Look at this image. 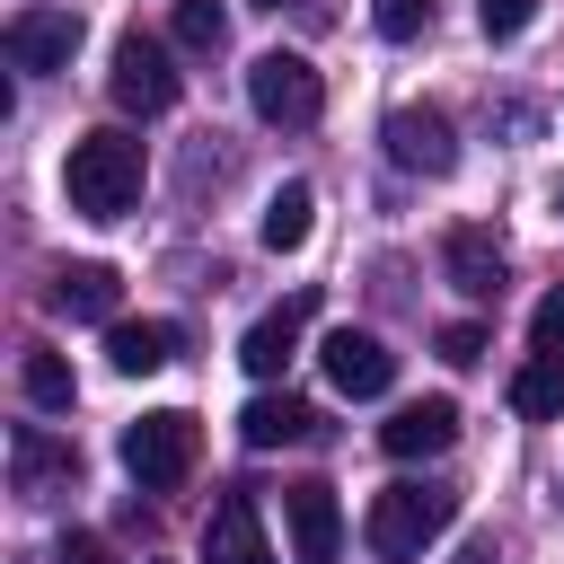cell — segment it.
<instances>
[{
    "mask_svg": "<svg viewBox=\"0 0 564 564\" xmlns=\"http://www.w3.org/2000/svg\"><path fill=\"white\" fill-rule=\"evenodd\" d=\"M317 432V414L300 405V397H256L247 414H238V441L247 449H291V441H308Z\"/></svg>",
    "mask_w": 564,
    "mask_h": 564,
    "instance_id": "cell-17",
    "label": "cell"
},
{
    "mask_svg": "<svg viewBox=\"0 0 564 564\" xmlns=\"http://www.w3.org/2000/svg\"><path fill=\"white\" fill-rule=\"evenodd\" d=\"M256 9H282V0H256Z\"/></svg>",
    "mask_w": 564,
    "mask_h": 564,
    "instance_id": "cell-28",
    "label": "cell"
},
{
    "mask_svg": "<svg viewBox=\"0 0 564 564\" xmlns=\"http://www.w3.org/2000/svg\"><path fill=\"white\" fill-rule=\"evenodd\" d=\"M449 441H458V405L449 397H414V405H397L379 423V449L388 458H441Z\"/></svg>",
    "mask_w": 564,
    "mask_h": 564,
    "instance_id": "cell-12",
    "label": "cell"
},
{
    "mask_svg": "<svg viewBox=\"0 0 564 564\" xmlns=\"http://www.w3.org/2000/svg\"><path fill=\"white\" fill-rule=\"evenodd\" d=\"M441 361H449V370H476V361H485V326H476V317L441 326Z\"/></svg>",
    "mask_w": 564,
    "mask_h": 564,
    "instance_id": "cell-25",
    "label": "cell"
},
{
    "mask_svg": "<svg viewBox=\"0 0 564 564\" xmlns=\"http://www.w3.org/2000/svg\"><path fill=\"white\" fill-rule=\"evenodd\" d=\"M203 564H282L264 546V520H256V494H220L212 520H203Z\"/></svg>",
    "mask_w": 564,
    "mask_h": 564,
    "instance_id": "cell-11",
    "label": "cell"
},
{
    "mask_svg": "<svg viewBox=\"0 0 564 564\" xmlns=\"http://www.w3.org/2000/svg\"><path fill=\"white\" fill-rule=\"evenodd\" d=\"M247 106H256L264 123L300 132V123L326 115V79L308 70V53H256V62H247Z\"/></svg>",
    "mask_w": 564,
    "mask_h": 564,
    "instance_id": "cell-4",
    "label": "cell"
},
{
    "mask_svg": "<svg viewBox=\"0 0 564 564\" xmlns=\"http://www.w3.org/2000/svg\"><path fill=\"white\" fill-rule=\"evenodd\" d=\"M194 458H203V432H194L185 405H150V414L123 432V467H132L141 494H176V485L194 476Z\"/></svg>",
    "mask_w": 564,
    "mask_h": 564,
    "instance_id": "cell-3",
    "label": "cell"
},
{
    "mask_svg": "<svg viewBox=\"0 0 564 564\" xmlns=\"http://www.w3.org/2000/svg\"><path fill=\"white\" fill-rule=\"evenodd\" d=\"M308 220H317V194L291 176V185H273V194H264V220H256V229H264V247H273V256H291V247H308Z\"/></svg>",
    "mask_w": 564,
    "mask_h": 564,
    "instance_id": "cell-19",
    "label": "cell"
},
{
    "mask_svg": "<svg viewBox=\"0 0 564 564\" xmlns=\"http://www.w3.org/2000/svg\"><path fill=\"white\" fill-rule=\"evenodd\" d=\"M317 361H326L335 397H388V388H397V352H388L379 335H361V326H335V335L317 344Z\"/></svg>",
    "mask_w": 564,
    "mask_h": 564,
    "instance_id": "cell-9",
    "label": "cell"
},
{
    "mask_svg": "<svg viewBox=\"0 0 564 564\" xmlns=\"http://www.w3.org/2000/svg\"><path fill=\"white\" fill-rule=\"evenodd\" d=\"M62 194L79 220H123L141 203V141L132 132H79L62 159Z\"/></svg>",
    "mask_w": 564,
    "mask_h": 564,
    "instance_id": "cell-1",
    "label": "cell"
},
{
    "mask_svg": "<svg viewBox=\"0 0 564 564\" xmlns=\"http://www.w3.org/2000/svg\"><path fill=\"white\" fill-rule=\"evenodd\" d=\"M9 485H18V502H62L79 485V449L44 423H18L9 432Z\"/></svg>",
    "mask_w": 564,
    "mask_h": 564,
    "instance_id": "cell-6",
    "label": "cell"
},
{
    "mask_svg": "<svg viewBox=\"0 0 564 564\" xmlns=\"http://www.w3.org/2000/svg\"><path fill=\"white\" fill-rule=\"evenodd\" d=\"M529 18H538V0H476V26H485L494 44H511Z\"/></svg>",
    "mask_w": 564,
    "mask_h": 564,
    "instance_id": "cell-23",
    "label": "cell"
},
{
    "mask_svg": "<svg viewBox=\"0 0 564 564\" xmlns=\"http://www.w3.org/2000/svg\"><path fill=\"white\" fill-rule=\"evenodd\" d=\"M53 564H115V555H106V538H97V529H62Z\"/></svg>",
    "mask_w": 564,
    "mask_h": 564,
    "instance_id": "cell-26",
    "label": "cell"
},
{
    "mask_svg": "<svg viewBox=\"0 0 564 564\" xmlns=\"http://www.w3.org/2000/svg\"><path fill=\"white\" fill-rule=\"evenodd\" d=\"M529 352H564V282L529 308Z\"/></svg>",
    "mask_w": 564,
    "mask_h": 564,
    "instance_id": "cell-24",
    "label": "cell"
},
{
    "mask_svg": "<svg viewBox=\"0 0 564 564\" xmlns=\"http://www.w3.org/2000/svg\"><path fill=\"white\" fill-rule=\"evenodd\" d=\"M458 520V494L449 485H388V494H370V511H361V546L379 555V564H423V546L441 538Z\"/></svg>",
    "mask_w": 564,
    "mask_h": 564,
    "instance_id": "cell-2",
    "label": "cell"
},
{
    "mask_svg": "<svg viewBox=\"0 0 564 564\" xmlns=\"http://www.w3.org/2000/svg\"><path fill=\"white\" fill-rule=\"evenodd\" d=\"M370 26H379L388 44H414V35L432 26V0H370Z\"/></svg>",
    "mask_w": 564,
    "mask_h": 564,
    "instance_id": "cell-22",
    "label": "cell"
},
{
    "mask_svg": "<svg viewBox=\"0 0 564 564\" xmlns=\"http://www.w3.org/2000/svg\"><path fill=\"white\" fill-rule=\"evenodd\" d=\"M106 361H115L123 379H150V370L176 361V326H167V317H115V326H106Z\"/></svg>",
    "mask_w": 564,
    "mask_h": 564,
    "instance_id": "cell-15",
    "label": "cell"
},
{
    "mask_svg": "<svg viewBox=\"0 0 564 564\" xmlns=\"http://www.w3.org/2000/svg\"><path fill=\"white\" fill-rule=\"evenodd\" d=\"M106 88H115L123 115H167V106H176V62H167V44H159V35H115Z\"/></svg>",
    "mask_w": 564,
    "mask_h": 564,
    "instance_id": "cell-5",
    "label": "cell"
},
{
    "mask_svg": "<svg viewBox=\"0 0 564 564\" xmlns=\"http://www.w3.org/2000/svg\"><path fill=\"white\" fill-rule=\"evenodd\" d=\"M511 405H520L529 423H564V352H529V361L511 370Z\"/></svg>",
    "mask_w": 564,
    "mask_h": 564,
    "instance_id": "cell-18",
    "label": "cell"
},
{
    "mask_svg": "<svg viewBox=\"0 0 564 564\" xmlns=\"http://www.w3.org/2000/svg\"><path fill=\"white\" fill-rule=\"evenodd\" d=\"M282 520H291V564H335V546H344L335 485H291L282 494Z\"/></svg>",
    "mask_w": 564,
    "mask_h": 564,
    "instance_id": "cell-10",
    "label": "cell"
},
{
    "mask_svg": "<svg viewBox=\"0 0 564 564\" xmlns=\"http://www.w3.org/2000/svg\"><path fill=\"white\" fill-rule=\"evenodd\" d=\"M379 141H388V159H397L405 176H449V167H458V141H449V115H441V106H388Z\"/></svg>",
    "mask_w": 564,
    "mask_h": 564,
    "instance_id": "cell-7",
    "label": "cell"
},
{
    "mask_svg": "<svg viewBox=\"0 0 564 564\" xmlns=\"http://www.w3.org/2000/svg\"><path fill=\"white\" fill-rule=\"evenodd\" d=\"M308 308H317V291H291L282 308H264V317L247 326V344H238V361H247L256 379H282V361L300 352V326H308Z\"/></svg>",
    "mask_w": 564,
    "mask_h": 564,
    "instance_id": "cell-13",
    "label": "cell"
},
{
    "mask_svg": "<svg viewBox=\"0 0 564 564\" xmlns=\"http://www.w3.org/2000/svg\"><path fill=\"white\" fill-rule=\"evenodd\" d=\"M441 264H449V282H458L467 300H502V238H494V229L458 220V229L441 238Z\"/></svg>",
    "mask_w": 564,
    "mask_h": 564,
    "instance_id": "cell-14",
    "label": "cell"
},
{
    "mask_svg": "<svg viewBox=\"0 0 564 564\" xmlns=\"http://www.w3.org/2000/svg\"><path fill=\"white\" fill-rule=\"evenodd\" d=\"M167 26H176L185 53H220V44H229V9H220V0H176Z\"/></svg>",
    "mask_w": 564,
    "mask_h": 564,
    "instance_id": "cell-21",
    "label": "cell"
},
{
    "mask_svg": "<svg viewBox=\"0 0 564 564\" xmlns=\"http://www.w3.org/2000/svg\"><path fill=\"white\" fill-rule=\"evenodd\" d=\"M18 388H26V405H44V414H70V397H79V388H70V361L44 352V344L18 361Z\"/></svg>",
    "mask_w": 564,
    "mask_h": 564,
    "instance_id": "cell-20",
    "label": "cell"
},
{
    "mask_svg": "<svg viewBox=\"0 0 564 564\" xmlns=\"http://www.w3.org/2000/svg\"><path fill=\"white\" fill-rule=\"evenodd\" d=\"M70 53H79V9L35 0V9L9 18V62L18 70H70Z\"/></svg>",
    "mask_w": 564,
    "mask_h": 564,
    "instance_id": "cell-8",
    "label": "cell"
},
{
    "mask_svg": "<svg viewBox=\"0 0 564 564\" xmlns=\"http://www.w3.org/2000/svg\"><path fill=\"white\" fill-rule=\"evenodd\" d=\"M115 300H123V282H115V264H62V273H53V308H62V317H88V326H115Z\"/></svg>",
    "mask_w": 564,
    "mask_h": 564,
    "instance_id": "cell-16",
    "label": "cell"
},
{
    "mask_svg": "<svg viewBox=\"0 0 564 564\" xmlns=\"http://www.w3.org/2000/svg\"><path fill=\"white\" fill-rule=\"evenodd\" d=\"M555 212H564V185H555Z\"/></svg>",
    "mask_w": 564,
    "mask_h": 564,
    "instance_id": "cell-27",
    "label": "cell"
}]
</instances>
